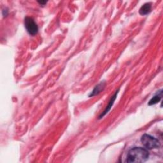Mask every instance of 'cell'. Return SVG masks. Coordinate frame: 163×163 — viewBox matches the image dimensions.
Wrapping results in <instances>:
<instances>
[{
	"instance_id": "6da1fadb",
	"label": "cell",
	"mask_w": 163,
	"mask_h": 163,
	"mask_svg": "<svg viewBox=\"0 0 163 163\" xmlns=\"http://www.w3.org/2000/svg\"><path fill=\"white\" fill-rule=\"evenodd\" d=\"M149 157L148 150L142 147H134L128 153L126 162H144Z\"/></svg>"
},
{
	"instance_id": "7a4b0ae2",
	"label": "cell",
	"mask_w": 163,
	"mask_h": 163,
	"mask_svg": "<svg viewBox=\"0 0 163 163\" xmlns=\"http://www.w3.org/2000/svg\"><path fill=\"white\" fill-rule=\"evenodd\" d=\"M141 142L143 146L149 150L158 148L160 147V143L156 138L147 134H143L141 138Z\"/></svg>"
},
{
	"instance_id": "3957f363",
	"label": "cell",
	"mask_w": 163,
	"mask_h": 163,
	"mask_svg": "<svg viewBox=\"0 0 163 163\" xmlns=\"http://www.w3.org/2000/svg\"><path fill=\"white\" fill-rule=\"evenodd\" d=\"M24 25L28 33L31 35L34 36L38 31V27L37 24L33 20V18L30 17H26L24 19Z\"/></svg>"
},
{
	"instance_id": "277c9868",
	"label": "cell",
	"mask_w": 163,
	"mask_h": 163,
	"mask_svg": "<svg viewBox=\"0 0 163 163\" xmlns=\"http://www.w3.org/2000/svg\"><path fill=\"white\" fill-rule=\"evenodd\" d=\"M118 92H119V90L117 91H116V93H115V94L114 95V96H113L112 97H111V99H110V102H109V104H108V105L106 106V108H105V110H104V111L102 113V114H101V115H100L99 116V119H102V118H103V117H104L106 114H107V113L110 110V109H111V108L112 107V106H113V105H114V102L115 101V99H116V98H117V94H118Z\"/></svg>"
},
{
	"instance_id": "5b68a950",
	"label": "cell",
	"mask_w": 163,
	"mask_h": 163,
	"mask_svg": "<svg viewBox=\"0 0 163 163\" xmlns=\"http://www.w3.org/2000/svg\"><path fill=\"white\" fill-rule=\"evenodd\" d=\"M151 9H152L151 3H147L144 4L143 6H142V7L139 10V13L142 16H145L148 14L151 11Z\"/></svg>"
},
{
	"instance_id": "8992f818",
	"label": "cell",
	"mask_w": 163,
	"mask_h": 163,
	"mask_svg": "<svg viewBox=\"0 0 163 163\" xmlns=\"http://www.w3.org/2000/svg\"><path fill=\"white\" fill-rule=\"evenodd\" d=\"M162 91L161 90L159 92L157 93V94L150 100V102H148V105H156L157 103H159L160 102V100L162 98Z\"/></svg>"
},
{
	"instance_id": "52a82bcc",
	"label": "cell",
	"mask_w": 163,
	"mask_h": 163,
	"mask_svg": "<svg viewBox=\"0 0 163 163\" xmlns=\"http://www.w3.org/2000/svg\"><path fill=\"white\" fill-rule=\"evenodd\" d=\"M105 85V83L103 82H101L100 84H99L97 85H96L95 87V88L94 89V90L92 91V93L89 95V96L91 97V96H94L98 94L100 92H101L104 89Z\"/></svg>"
},
{
	"instance_id": "ba28073f",
	"label": "cell",
	"mask_w": 163,
	"mask_h": 163,
	"mask_svg": "<svg viewBox=\"0 0 163 163\" xmlns=\"http://www.w3.org/2000/svg\"><path fill=\"white\" fill-rule=\"evenodd\" d=\"M38 3L40 5H42V6H44L45 5H46V3H47V2H42V1H38Z\"/></svg>"
}]
</instances>
